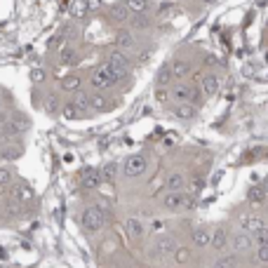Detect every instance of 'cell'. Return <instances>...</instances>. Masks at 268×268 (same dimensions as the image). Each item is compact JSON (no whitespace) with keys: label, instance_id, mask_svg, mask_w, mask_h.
<instances>
[{"label":"cell","instance_id":"obj_1","mask_svg":"<svg viewBox=\"0 0 268 268\" xmlns=\"http://www.w3.org/2000/svg\"><path fill=\"white\" fill-rule=\"evenodd\" d=\"M80 221H82V228H85L87 233L101 231V228H104V223H106V209H104V207H99V205L87 207V209L82 212Z\"/></svg>","mask_w":268,"mask_h":268},{"label":"cell","instance_id":"obj_2","mask_svg":"<svg viewBox=\"0 0 268 268\" xmlns=\"http://www.w3.org/2000/svg\"><path fill=\"white\" fill-rule=\"evenodd\" d=\"M146 167H148V160L143 155H130L125 160V165H123V174L130 179L141 177L143 172H146Z\"/></svg>","mask_w":268,"mask_h":268},{"label":"cell","instance_id":"obj_3","mask_svg":"<svg viewBox=\"0 0 268 268\" xmlns=\"http://www.w3.org/2000/svg\"><path fill=\"white\" fill-rule=\"evenodd\" d=\"M172 97L177 99V104H196L198 101V89L193 85H186V82H181L177 87L172 89Z\"/></svg>","mask_w":268,"mask_h":268},{"label":"cell","instance_id":"obj_4","mask_svg":"<svg viewBox=\"0 0 268 268\" xmlns=\"http://www.w3.org/2000/svg\"><path fill=\"white\" fill-rule=\"evenodd\" d=\"M134 14L127 9L125 2H116V5H111L108 7V19H113L116 24H125V21H130Z\"/></svg>","mask_w":268,"mask_h":268},{"label":"cell","instance_id":"obj_5","mask_svg":"<svg viewBox=\"0 0 268 268\" xmlns=\"http://www.w3.org/2000/svg\"><path fill=\"white\" fill-rule=\"evenodd\" d=\"M162 205H165V209H181V207L191 205V200H188V196H184L179 191V193H167L162 198Z\"/></svg>","mask_w":268,"mask_h":268},{"label":"cell","instance_id":"obj_6","mask_svg":"<svg viewBox=\"0 0 268 268\" xmlns=\"http://www.w3.org/2000/svg\"><path fill=\"white\" fill-rule=\"evenodd\" d=\"M73 108H75V113H78V118H85L89 113V111H92V108H89V94L87 92H75V97H73Z\"/></svg>","mask_w":268,"mask_h":268},{"label":"cell","instance_id":"obj_7","mask_svg":"<svg viewBox=\"0 0 268 268\" xmlns=\"http://www.w3.org/2000/svg\"><path fill=\"white\" fill-rule=\"evenodd\" d=\"M219 87H221V82H219V78H216L214 73H207L205 78H202V85H200V92H202L205 97H214L216 92H219Z\"/></svg>","mask_w":268,"mask_h":268},{"label":"cell","instance_id":"obj_8","mask_svg":"<svg viewBox=\"0 0 268 268\" xmlns=\"http://www.w3.org/2000/svg\"><path fill=\"white\" fill-rule=\"evenodd\" d=\"M116 43H118V50L120 52H132L134 47H136V36H134L132 31H120Z\"/></svg>","mask_w":268,"mask_h":268},{"label":"cell","instance_id":"obj_9","mask_svg":"<svg viewBox=\"0 0 268 268\" xmlns=\"http://www.w3.org/2000/svg\"><path fill=\"white\" fill-rule=\"evenodd\" d=\"M108 64H113L118 71H123V73H130V59H127V54L125 52H120V50H113V52L108 54Z\"/></svg>","mask_w":268,"mask_h":268},{"label":"cell","instance_id":"obj_10","mask_svg":"<svg viewBox=\"0 0 268 268\" xmlns=\"http://www.w3.org/2000/svg\"><path fill=\"white\" fill-rule=\"evenodd\" d=\"M174 240H172L170 235H162V238H158V242H155V247H153V252H155V257H167V254H174Z\"/></svg>","mask_w":268,"mask_h":268},{"label":"cell","instance_id":"obj_11","mask_svg":"<svg viewBox=\"0 0 268 268\" xmlns=\"http://www.w3.org/2000/svg\"><path fill=\"white\" fill-rule=\"evenodd\" d=\"M108 106H111V101H108V97L104 94V92H89V108L92 111H108Z\"/></svg>","mask_w":268,"mask_h":268},{"label":"cell","instance_id":"obj_12","mask_svg":"<svg viewBox=\"0 0 268 268\" xmlns=\"http://www.w3.org/2000/svg\"><path fill=\"white\" fill-rule=\"evenodd\" d=\"M184 186H186V179H184L181 172H172L170 177L165 179V188L170 193H179V191H184Z\"/></svg>","mask_w":268,"mask_h":268},{"label":"cell","instance_id":"obj_13","mask_svg":"<svg viewBox=\"0 0 268 268\" xmlns=\"http://www.w3.org/2000/svg\"><path fill=\"white\" fill-rule=\"evenodd\" d=\"M80 181H82V186H85V188H97L99 184L104 181V179H101V172L92 167V170H85V172H82V174H80Z\"/></svg>","mask_w":268,"mask_h":268},{"label":"cell","instance_id":"obj_14","mask_svg":"<svg viewBox=\"0 0 268 268\" xmlns=\"http://www.w3.org/2000/svg\"><path fill=\"white\" fill-rule=\"evenodd\" d=\"M172 113H174L179 120H191V118H196L198 108H196V104H177Z\"/></svg>","mask_w":268,"mask_h":268},{"label":"cell","instance_id":"obj_15","mask_svg":"<svg viewBox=\"0 0 268 268\" xmlns=\"http://www.w3.org/2000/svg\"><path fill=\"white\" fill-rule=\"evenodd\" d=\"M172 80H174V73H172V66L170 64H165L160 71H158V75H155V85L158 87H167V85H172Z\"/></svg>","mask_w":268,"mask_h":268},{"label":"cell","instance_id":"obj_16","mask_svg":"<svg viewBox=\"0 0 268 268\" xmlns=\"http://www.w3.org/2000/svg\"><path fill=\"white\" fill-rule=\"evenodd\" d=\"M252 235L250 233H235L233 235V250L235 252H245V250H250L252 247Z\"/></svg>","mask_w":268,"mask_h":268},{"label":"cell","instance_id":"obj_17","mask_svg":"<svg viewBox=\"0 0 268 268\" xmlns=\"http://www.w3.org/2000/svg\"><path fill=\"white\" fill-rule=\"evenodd\" d=\"M170 66H172V73H174V78H179V80H184L188 73H191V64H188L186 59H174Z\"/></svg>","mask_w":268,"mask_h":268},{"label":"cell","instance_id":"obj_18","mask_svg":"<svg viewBox=\"0 0 268 268\" xmlns=\"http://www.w3.org/2000/svg\"><path fill=\"white\" fill-rule=\"evenodd\" d=\"M89 85H92V89L94 92H104V89L111 87V82H108V78H104L99 71H92V75H89Z\"/></svg>","mask_w":268,"mask_h":268},{"label":"cell","instance_id":"obj_19","mask_svg":"<svg viewBox=\"0 0 268 268\" xmlns=\"http://www.w3.org/2000/svg\"><path fill=\"white\" fill-rule=\"evenodd\" d=\"M125 5L132 14H146L151 7V0H125Z\"/></svg>","mask_w":268,"mask_h":268},{"label":"cell","instance_id":"obj_20","mask_svg":"<svg viewBox=\"0 0 268 268\" xmlns=\"http://www.w3.org/2000/svg\"><path fill=\"white\" fill-rule=\"evenodd\" d=\"M266 198H268V193L264 186H252L250 191H247V200H250L252 205H261Z\"/></svg>","mask_w":268,"mask_h":268},{"label":"cell","instance_id":"obj_21","mask_svg":"<svg viewBox=\"0 0 268 268\" xmlns=\"http://www.w3.org/2000/svg\"><path fill=\"white\" fill-rule=\"evenodd\" d=\"M80 85H82L80 75H75V73L62 78V89H66V92H80Z\"/></svg>","mask_w":268,"mask_h":268},{"label":"cell","instance_id":"obj_22","mask_svg":"<svg viewBox=\"0 0 268 268\" xmlns=\"http://www.w3.org/2000/svg\"><path fill=\"white\" fill-rule=\"evenodd\" d=\"M191 238H193V245H196V247H209V245H212V233L202 231V228H200V231H193Z\"/></svg>","mask_w":268,"mask_h":268},{"label":"cell","instance_id":"obj_23","mask_svg":"<svg viewBox=\"0 0 268 268\" xmlns=\"http://www.w3.org/2000/svg\"><path fill=\"white\" fill-rule=\"evenodd\" d=\"M226 245H228V235H226V231H223V228H219V231L212 233V247H214L216 252H221Z\"/></svg>","mask_w":268,"mask_h":268},{"label":"cell","instance_id":"obj_24","mask_svg":"<svg viewBox=\"0 0 268 268\" xmlns=\"http://www.w3.org/2000/svg\"><path fill=\"white\" fill-rule=\"evenodd\" d=\"M19 155H21V148L14 146V143H9V146H2V148H0V158H2V160H17Z\"/></svg>","mask_w":268,"mask_h":268},{"label":"cell","instance_id":"obj_25","mask_svg":"<svg viewBox=\"0 0 268 268\" xmlns=\"http://www.w3.org/2000/svg\"><path fill=\"white\" fill-rule=\"evenodd\" d=\"M125 228H127V233H130L132 238H141V235H143V226H141L139 219H127Z\"/></svg>","mask_w":268,"mask_h":268},{"label":"cell","instance_id":"obj_26","mask_svg":"<svg viewBox=\"0 0 268 268\" xmlns=\"http://www.w3.org/2000/svg\"><path fill=\"white\" fill-rule=\"evenodd\" d=\"M130 26H132L134 31H143V28L151 26V19L143 17V14H134V17L130 19Z\"/></svg>","mask_w":268,"mask_h":268},{"label":"cell","instance_id":"obj_27","mask_svg":"<svg viewBox=\"0 0 268 268\" xmlns=\"http://www.w3.org/2000/svg\"><path fill=\"white\" fill-rule=\"evenodd\" d=\"M99 172H101V179H104V181H113L118 174V162H106Z\"/></svg>","mask_w":268,"mask_h":268},{"label":"cell","instance_id":"obj_28","mask_svg":"<svg viewBox=\"0 0 268 268\" xmlns=\"http://www.w3.org/2000/svg\"><path fill=\"white\" fill-rule=\"evenodd\" d=\"M14 198H17L19 202H28V200L33 198V191H31L28 186H24V184H21L19 188H14Z\"/></svg>","mask_w":268,"mask_h":268},{"label":"cell","instance_id":"obj_29","mask_svg":"<svg viewBox=\"0 0 268 268\" xmlns=\"http://www.w3.org/2000/svg\"><path fill=\"white\" fill-rule=\"evenodd\" d=\"M43 108L47 113H57V111H59V99L54 97V94H47L43 101Z\"/></svg>","mask_w":268,"mask_h":268},{"label":"cell","instance_id":"obj_30","mask_svg":"<svg viewBox=\"0 0 268 268\" xmlns=\"http://www.w3.org/2000/svg\"><path fill=\"white\" fill-rule=\"evenodd\" d=\"M252 240L257 242V245H259V247H266V245H268V228H266V226H264V228H261V231L252 233Z\"/></svg>","mask_w":268,"mask_h":268},{"label":"cell","instance_id":"obj_31","mask_svg":"<svg viewBox=\"0 0 268 268\" xmlns=\"http://www.w3.org/2000/svg\"><path fill=\"white\" fill-rule=\"evenodd\" d=\"M235 266V257L233 254H226V257H219L214 261V268H233Z\"/></svg>","mask_w":268,"mask_h":268},{"label":"cell","instance_id":"obj_32","mask_svg":"<svg viewBox=\"0 0 268 268\" xmlns=\"http://www.w3.org/2000/svg\"><path fill=\"white\" fill-rule=\"evenodd\" d=\"M188 259H191V250H188V247H177V250H174V261H177V264H186Z\"/></svg>","mask_w":268,"mask_h":268},{"label":"cell","instance_id":"obj_33","mask_svg":"<svg viewBox=\"0 0 268 268\" xmlns=\"http://www.w3.org/2000/svg\"><path fill=\"white\" fill-rule=\"evenodd\" d=\"M71 12H73V17H75V19H82V17H85V12H87V5H85L82 0H75Z\"/></svg>","mask_w":268,"mask_h":268},{"label":"cell","instance_id":"obj_34","mask_svg":"<svg viewBox=\"0 0 268 268\" xmlns=\"http://www.w3.org/2000/svg\"><path fill=\"white\" fill-rule=\"evenodd\" d=\"M9 181H12V172L7 167H0V188L9 186Z\"/></svg>","mask_w":268,"mask_h":268},{"label":"cell","instance_id":"obj_35","mask_svg":"<svg viewBox=\"0 0 268 268\" xmlns=\"http://www.w3.org/2000/svg\"><path fill=\"white\" fill-rule=\"evenodd\" d=\"M64 113V120H75V118H78V113H75V108H73V104H66V106L62 108Z\"/></svg>","mask_w":268,"mask_h":268},{"label":"cell","instance_id":"obj_36","mask_svg":"<svg viewBox=\"0 0 268 268\" xmlns=\"http://www.w3.org/2000/svg\"><path fill=\"white\" fill-rule=\"evenodd\" d=\"M257 261H261V264H268V245H266V247H259V250H257Z\"/></svg>","mask_w":268,"mask_h":268},{"label":"cell","instance_id":"obj_37","mask_svg":"<svg viewBox=\"0 0 268 268\" xmlns=\"http://www.w3.org/2000/svg\"><path fill=\"white\" fill-rule=\"evenodd\" d=\"M31 80H33V82H43L45 80V71H43V68H33V71H31Z\"/></svg>","mask_w":268,"mask_h":268},{"label":"cell","instance_id":"obj_38","mask_svg":"<svg viewBox=\"0 0 268 268\" xmlns=\"http://www.w3.org/2000/svg\"><path fill=\"white\" fill-rule=\"evenodd\" d=\"M155 99H158V101H167V92H165L162 87H158V92H155Z\"/></svg>","mask_w":268,"mask_h":268},{"label":"cell","instance_id":"obj_39","mask_svg":"<svg viewBox=\"0 0 268 268\" xmlns=\"http://www.w3.org/2000/svg\"><path fill=\"white\" fill-rule=\"evenodd\" d=\"M191 188H193V191H200V188H202V181H200V179H193V181H191Z\"/></svg>","mask_w":268,"mask_h":268},{"label":"cell","instance_id":"obj_40","mask_svg":"<svg viewBox=\"0 0 268 268\" xmlns=\"http://www.w3.org/2000/svg\"><path fill=\"white\" fill-rule=\"evenodd\" d=\"M202 2H205V5H214L216 0H202Z\"/></svg>","mask_w":268,"mask_h":268},{"label":"cell","instance_id":"obj_41","mask_svg":"<svg viewBox=\"0 0 268 268\" xmlns=\"http://www.w3.org/2000/svg\"><path fill=\"white\" fill-rule=\"evenodd\" d=\"M0 106H2V94H0Z\"/></svg>","mask_w":268,"mask_h":268},{"label":"cell","instance_id":"obj_42","mask_svg":"<svg viewBox=\"0 0 268 268\" xmlns=\"http://www.w3.org/2000/svg\"><path fill=\"white\" fill-rule=\"evenodd\" d=\"M0 148H2V136H0Z\"/></svg>","mask_w":268,"mask_h":268},{"label":"cell","instance_id":"obj_43","mask_svg":"<svg viewBox=\"0 0 268 268\" xmlns=\"http://www.w3.org/2000/svg\"><path fill=\"white\" fill-rule=\"evenodd\" d=\"M264 188H266V193H268V184H266V186H264Z\"/></svg>","mask_w":268,"mask_h":268}]
</instances>
